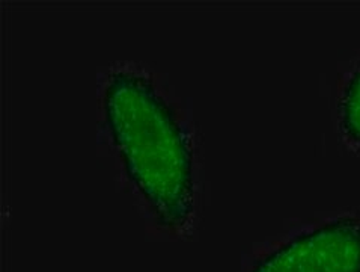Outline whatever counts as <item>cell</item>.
Segmentation results:
<instances>
[{
  "label": "cell",
  "instance_id": "cell-1",
  "mask_svg": "<svg viewBox=\"0 0 360 272\" xmlns=\"http://www.w3.org/2000/svg\"><path fill=\"white\" fill-rule=\"evenodd\" d=\"M105 118L130 179L163 225L193 214V154L174 112L145 78L120 71L104 94Z\"/></svg>",
  "mask_w": 360,
  "mask_h": 272
},
{
  "label": "cell",
  "instance_id": "cell-2",
  "mask_svg": "<svg viewBox=\"0 0 360 272\" xmlns=\"http://www.w3.org/2000/svg\"><path fill=\"white\" fill-rule=\"evenodd\" d=\"M252 272H360V219L341 218L294 237Z\"/></svg>",
  "mask_w": 360,
  "mask_h": 272
},
{
  "label": "cell",
  "instance_id": "cell-3",
  "mask_svg": "<svg viewBox=\"0 0 360 272\" xmlns=\"http://www.w3.org/2000/svg\"><path fill=\"white\" fill-rule=\"evenodd\" d=\"M341 125L348 138L360 142V68L352 76L341 99Z\"/></svg>",
  "mask_w": 360,
  "mask_h": 272
}]
</instances>
